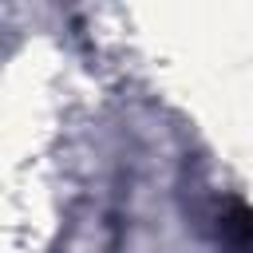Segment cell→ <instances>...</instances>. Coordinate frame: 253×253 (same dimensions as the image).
<instances>
[{
  "label": "cell",
  "mask_w": 253,
  "mask_h": 253,
  "mask_svg": "<svg viewBox=\"0 0 253 253\" xmlns=\"http://www.w3.org/2000/svg\"><path fill=\"white\" fill-rule=\"evenodd\" d=\"M233 241H237L241 253H253V210L233 213Z\"/></svg>",
  "instance_id": "cell-1"
}]
</instances>
